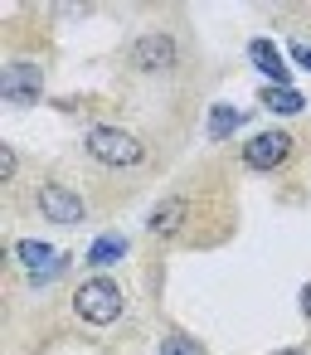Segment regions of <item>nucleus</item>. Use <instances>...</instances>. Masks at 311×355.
Instances as JSON below:
<instances>
[{"label": "nucleus", "mask_w": 311, "mask_h": 355, "mask_svg": "<svg viewBox=\"0 0 311 355\" xmlns=\"http://www.w3.org/2000/svg\"><path fill=\"white\" fill-rule=\"evenodd\" d=\"M73 306H78L83 321H93V326H112V321L122 316L127 302H122V287H117L112 277H88V282L78 287Z\"/></svg>", "instance_id": "f257e3e1"}, {"label": "nucleus", "mask_w": 311, "mask_h": 355, "mask_svg": "<svg viewBox=\"0 0 311 355\" xmlns=\"http://www.w3.org/2000/svg\"><path fill=\"white\" fill-rule=\"evenodd\" d=\"M88 156L103 161V166H136L146 156V146L122 127H93L88 132Z\"/></svg>", "instance_id": "f03ea898"}, {"label": "nucleus", "mask_w": 311, "mask_h": 355, "mask_svg": "<svg viewBox=\"0 0 311 355\" xmlns=\"http://www.w3.org/2000/svg\"><path fill=\"white\" fill-rule=\"evenodd\" d=\"M292 156V137L287 132H258L253 141H243V166L248 171H277Z\"/></svg>", "instance_id": "7ed1b4c3"}, {"label": "nucleus", "mask_w": 311, "mask_h": 355, "mask_svg": "<svg viewBox=\"0 0 311 355\" xmlns=\"http://www.w3.org/2000/svg\"><path fill=\"white\" fill-rule=\"evenodd\" d=\"M39 88H44V78H39V64H25V59H15V64H6V73H0V98L6 103H39Z\"/></svg>", "instance_id": "20e7f679"}, {"label": "nucleus", "mask_w": 311, "mask_h": 355, "mask_svg": "<svg viewBox=\"0 0 311 355\" xmlns=\"http://www.w3.org/2000/svg\"><path fill=\"white\" fill-rule=\"evenodd\" d=\"M132 64H136L141 73H166V69H175V40H170V35H141V40L132 44Z\"/></svg>", "instance_id": "39448f33"}, {"label": "nucleus", "mask_w": 311, "mask_h": 355, "mask_svg": "<svg viewBox=\"0 0 311 355\" xmlns=\"http://www.w3.org/2000/svg\"><path fill=\"white\" fill-rule=\"evenodd\" d=\"M39 209H44V219H54V224H78V219L88 214L83 200H78L69 185H59V180L39 185Z\"/></svg>", "instance_id": "423d86ee"}, {"label": "nucleus", "mask_w": 311, "mask_h": 355, "mask_svg": "<svg viewBox=\"0 0 311 355\" xmlns=\"http://www.w3.org/2000/svg\"><path fill=\"white\" fill-rule=\"evenodd\" d=\"M185 219H190V200H180V195H170V200H161V205L151 209V219H146V229H151L156 239H175V234L185 229Z\"/></svg>", "instance_id": "0eeeda50"}, {"label": "nucleus", "mask_w": 311, "mask_h": 355, "mask_svg": "<svg viewBox=\"0 0 311 355\" xmlns=\"http://www.w3.org/2000/svg\"><path fill=\"white\" fill-rule=\"evenodd\" d=\"M15 253H20V263H25L35 277H54V272L64 268V258H59L49 243H39V239H20V243H15Z\"/></svg>", "instance_id": "6e6552de"}, {"label": "nucleus", "mask_w": 311, "mask_h": 355, "mask_svg": "<svg viewBox=\"0 0 311 355\" xmlns=\"http://www.w3.org/2000/svg\"><path fill=\"white\" fill-rule=\"evenodd\" d=\"M248 59L272 78V88H287V64H282V54H277L267 40H253V44H248Z\"/></svg>", "instance_id": "1a4fd4ad"}, {"label": "nucleus", "mask_w": 311, "mask_h": 355, "mask_svg": "<svg viewBox=\"0 0 311 355\" xmlns=\"http://www.w3.org/2000/svg\"><path fill=\"white\" fill-rule=\"evenodd\" d=\"M122 253H127V239H122V234H103V239L88 248V263H93V268H107V263H117Z\"/></svg>", "instance_id": "9d476101"}, {"label": "nucleus", "mask_w": 311, "mask_h": 355, "mask_svg": "<svg viewBox=\"0 0 311 355\" xmlns=\"http://www.w3.org/2000/svg\"><path fill=\"white\" fill-rule=\"evenodd\" d=\"M263 103H267L272 112H301V103H306V98H301V93H292V88H267V93H263Z\"/></svg>", "instance_id": "9b49d317"}, {"label": "nucleus", "mask_w": 311, "mask_h": 355, "mask_svg": "<svg viewBox=\"0 0 311 355\" xmlns=\"http://www.w3.org/2000/svg\"><path fill=\"white\" fill-rule=\"evenodd\" d=\"M238 127V112H229V107H214V117H209V137L219 141V137H229Z\"/></svg>", "instance_id": "f8f14e48"}, {"label": "nucleus", "mask_w": 311, "mask_h": 355, "mask_svg": "<svg viewBox=\"0 0 311 355\" xmlns=\"http://www.w3.org/2000/svg\"><path fill=\"white\" fill-rule=\"evenodd\" d=\"M161 355H204V350H199L190 336H166V340H161Z\"/></svg>", "instance_id": "ddd939ff"}, {"label": "nucleus", "mask_w": 311, "mask_h": 355, "mask_svg": "<svg viewBox=\"0 0 311 355\" xmlns=\"http://www.w3.org/2000/svg\"><path fill=\"white\" fill-rule=\"evenodd\" d=\"M0 166H6V175H15V166H20V161H15V151H10V146H0Z\"/></svg>", "instance_id": "4468645a"}, {"label": "nucleus", "mask_w": 311, "mask_h": 355, "mask_svg": "<svg viewBox=\"0 0 311 355\" xmlns=\"http://www.w3.org/2000/svg\"><path fill=\"white\" fill-rule=\"evenodd\" d=\"M292 54H296V64H301V69H311V49H306V44H296Z\"/></svg>", "instance_id": "2eb2a0df"}, {"label": "nucleus", "mask_w": 311, "mask_h": 355, "mask_svg": "<svg viewBox=\"0 0 311 355\" xmlns=\"http://www.w3.org/2000/svg\"><path fill=\"white\" fill-rule=\"evenodd\" d=\"M301 311H306V321H311V282H306V292H301Z\"/></svg>", "instance_id": "dca6fc26"}, {"label": "nucleus", "mask_w": 311, "mask_h": 355, "mask_svg": "<svg viewBox=\"0 0 311 355\" xmlns=\"http://www.w3.org/2000/svg\"><path fill=\"white\" fill-rule=\"evenodd\" d=\"M277 355H306V350H277Z\"/></svg>", "instance_id": "f3484780"}]
</instances>
